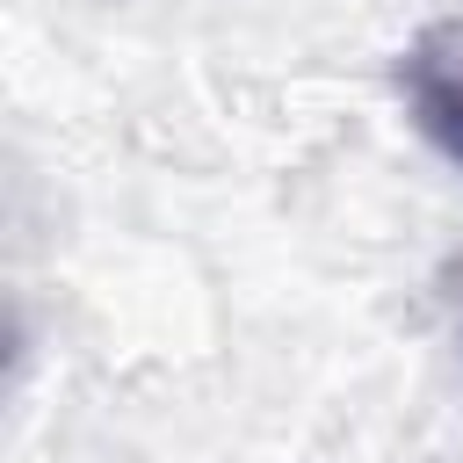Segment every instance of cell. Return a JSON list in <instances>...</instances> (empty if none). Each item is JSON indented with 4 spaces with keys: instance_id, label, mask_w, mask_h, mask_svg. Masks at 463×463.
I'll return each mask as SVG.
<instances>
[{
    "instance_id": "cell-1",
    "label": "cell",
    "mask_w": 463,
    "mask_h": 463,
    "mask_svg": "<svg viewBox=\"0 0 463 463\" xmlns=\"http://www.w3.org/2000/svg\"><path fill=\"white\" fill-rule=\"evenodd\" d=\"M398 87H405L412 123H420L449 159H463V14H456V22H434V29H420V36L405 43Z\"/></svg>"
}]
</instances>
